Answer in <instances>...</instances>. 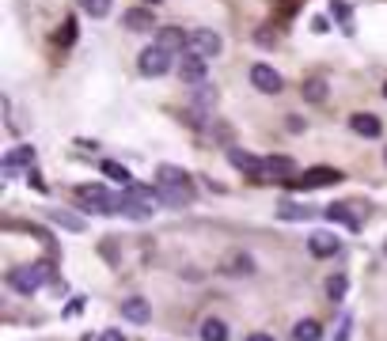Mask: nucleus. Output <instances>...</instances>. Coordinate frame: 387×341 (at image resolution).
Instances as JSON below:
<instances>
[{
  "label": "nucleus",
  "mask_w": 387,
  "mask_h": 341,
  "mask_svg": "<svg viewBox=\"0 0 387 341\" xmlns=\"http://www.w3.org/2000/svg\"><path fill=\"white\" fill-rule=\"evenodd\" d=\"M50 281V262H34V266H19L8 273V284L19 296H34L42 284Z\"/></svg>",
  "instance_id": "1"
},
{
  "label": "nucleus",
  "mask_w": 387,
  "mask_h": 341,
  "mask_svg": "<svg viewBox=\"0 0 387 341\" xmlns=\"http://www.w3.org/2000/svg\"><path fill=\"white\" fill-rule=\"evenodd\" d=\"M171 61H175L171 49H164V46H156V42H152L149 49H140L137 68H140V76H167V73H171Z\"/></svg>",
  "instance_id": "2"
},
{
  "label": "nucleus",
  "mask_w": 387,
  "mask_h": 341,
  "mask_svg": "<svg viewBox=\"0 0 387 341\" xmlns=\"http://www.w3.org/2000/svg\"><path fill=\"white\" fill-rule=\"evenodd\" d=\"M190 38H186V49L190 53H201L209 61V57H216L224 49V38L216 31H209V27H198V31H186Z\"/></svg>",
  "instance_id": "3"
},
{
  "label": "nucleus",
  "mask_w": 387,
  "mask_h": 341,
  "mask_svg": "<svg viewBox=\"0 0 387 341\" xmlns=\"http://www.w3.org/2000/svg\"><path fill=\"white\" fill-rule=\"evenodd\" d=\"M80 205H88L91 212H103V216H114V194H107L103 186H80L76 190Z\"/></svg>",
  "instance_id": "4"
},
{
  "label": "nucleus",
  "mask_w": 387,
  "mask_h": 341,
  "mask_svg": "<svg viewBox=\"0 0 387 341\" xmlns=\"http://www.w3.org/2000/svg\"><path fill=\"white\" fill-rule=\"evenodd\" d=\"M205 73H209V61L201 53H179V76L182 84H205Z\"/></svg>",
  "instance_id": "5"
},
{
  "label": "nucleus",
  "mask_w": 387,
  "mask_h": 341,
  "mask_svg": "<svg viewBox=\"0 0 387 341\" xmlns=\"http://www.w3.org/2000/svg\"><path fill=\"white\" fill-rule=\"evenodd\" d=\"M330 182H342V170L334 167H308L292 186H304V190H319V186H330Z\"/></svg>",
  "instance_id": "6"
},
{
  "label": "nucleus",
  "mask_w": 387,
  "mask_h": 341,
  "mask_svg": "<svg viewBox=\"0 0 387 341\" xmlns=\"http://www.w3.org/2000/svg\"><path fill=\"white\" fill-rule=\"evenodd\" d=\"M114 216H129V220H149L152 209L149 205H140L137 197L129 194V190H122V194H114Z\"/></svg>",
  "instance_id": "7"
},
{
  "label": "nucleus",
  "mask_w": 387,
  "mask_h": 341,
  "mask_svg": "<svg viewBox=\"0 0 387 341\" xmlns=\"http://www.w3.org/2000/svg\"><path fill=\"white\" fill-rule=\"evenodd\" d=\"M251 84H255L262 95H277L281 88H285V80H281V73H273L270 65H255L251 68Z\"/></svg>",
  "instance_id": "8"
},
{
  "label": "nucleus",
  "mask_w": 387,
  "mask_h": 341,
  "mask_svg": "<svg viewBox=\"0 0 387 341\" xmlns=\"http://www.w3.org/2000/svg\"><path fill=\"white\" fill-rule=\"evenodd\" d=\"M308 251H312L315 258H334V254L342 251V243H338V236H330V231H312Z\"/></svg>",
  "instance_id": "9"
},
{
  "label": "nucleus",
  "mask_w": 387,
  "mask_h": 341,
  "mask_svg": "<svg viewBox=\"0 0 387 341\" xmlns=\"http://www.w3.org/2000/svg\"><path fill=\"white\" fill-rule=\"evenodd\" d=\"M349 129L364 140H376L379 133H384V122H379L376 114H353V118H349Z\"/></svg>",
  "instance_id": "10"
},
{
  "label": "nucleus",
  "mask_w": 387,
  "mask_h": 341,
  "mask_svg": "<svg viewBox=\"0 0 387 341\" xmlns=\"http://www.w3.org/2000/svg\"><path fill=\"white\" fill-rule=\"evenodd\" d=\"M122 23H125V31H137V34L156 31V16H152V8H129L122 16Z\"/></svg>",
  "instance_id": "11"
},
{
  "label": "nucleus",
  "mask_w": 387,
  "mask_h": 341,
  "mask_svg": "<svg viewBox=\"0 0 387 341\" xmlns=\"http://www.w3.org/2000/svg\"><path fill=\"white\" fill-rule=\"evenodd\" d=\"M19 167H34V148L31 144H19V148H12V152L4 155V179H12Z\"/></svg>",
  "instance_id": "12"
},
{
  "label": "nucleus",
  "mask_w": 387,
  "mask_h": 341,
  "mask_svg": "<svg viewBox=\"0 0 387 341\" xmlns=\"http://www.w3.org/2000/svg\"><path fill=\"white\" fill-rule=\"evenodd\" d=\"M292 170H297V163L288 155H270V160H262V175L258 179H288Z\"/></svg>",
  "instance_id": "13"
},
{
  "label": "nucleus",
  "mask_w": 387,
  "mask_h": 341,
  "mask_svg": "<svg viewBox=\"0 0 387 341\" xmlns=\"http://www.w3.org/2000/svg\"><path fill=\"white\" fill-rule=\"evenodd\" d=\"M186 38L190 34H182L179 27H160L156 31V46L171 49V53H186Z\"/></svg>",
  "instance_id": "14"
},
{
  "label": "nucleus",
  "mask_w": 387,
  "mask_h": 341,
  "mask_svg": "<svg viewBox=\"0 0 387 341\" xmlns=\"http://www.w3.org/2000/svg\"><path fill=\"white\" fill-rule=\"evenodd\" d=\"M122 318H125V323H133V326H145L152 318V307L140 300V296H133V300L122 303Z\"/></svg>",
  "instance_id": "15"
},
{
  "label": "nucleus",
  "mask_w": 387,
  "mask_h": 341,
  "mask_svg": "<svg viewBox=\"0 0 387 341\" xmlns=\"http://www.w3.org/2000/svg\"><path fill=\"white\" fill-rule=\"evenodd\" d=\"M228 163H232L236 170H247V175H255V179L262 175V160H255V155L243 152V148H228Z\"/></svg>",
  "instance_id": "16"
},
{
  "label": "nucleus",
  "mask_w": 387,
  "mask_h": 341,
  "mask_svg": "<svg viewBox=\"0 0 387 341\" xmlns=\"http://www.w3.org/2000/svg\"><path fill=\"white\" fill-rule=\"evenodd\" d=\"M323 216H327L330 224H334V220H338V224H346L349 231H357V227H361V220L353 216V209H349V205H327V209H323Z\"/></svg>",
  "instance_id": "17"
},
{
  "label": "nucleus",
  "mask_w": 387,
  "mask_h": 341,
  "mask_svg": "<svg viewBox=\"0 0 387 341\" xmlns=\"http://www.w3.org/2000/svg\"><path fill=\"white\" fill-rule=\"evenodd\" d=\"M156 182L160 186H190V175L182 167H171V163H164V167L156 170Z\"/></svg>",
  "instance_id": "18"
},
{
  "label": "nucleus",
  "mask_w": 387,
  "mask_h": 341,
  "mask_svg": "<svg viewBox=\"0 0 387 341\" xmlns=\"http://www.w3.org/2000/svg\"><path fill=\"white\" fill-rule=\"evenodd\" d=\"M160 197H164V205L182 209V205L194 201V190H190V186H160Z\"/></svg>",
  "instance_id": "19"
},
{
  "label": "nucleus",
  "mask_w": 387,
  "mask_h": 341,
  "mask_svg": "<svg viewBox=\"0 0 387 341\" xmlns=\"http://www.w3.org/2000/svg\"><path fill=\"white\" fill-rule=\"evenodd\" d=\"M224 273L228 277H251L255 273V258H251V254H232L228 266H224Z\"/></svg>",
  "instance_id": "20"
},
{
  "label": "nucleus",
  "mask_w": 387,
  "mask_h": 341,
  "mask_svg": "<svg viewBox=\"0 0 387 341\" xmlns=\"http://www.w3.org/2000/svg\"><path fill=\"white\" fill-rule=\"evenodd\" d=\"M292 338H297V341H319L323 338V326L315 323V318H300V323L292 326Z\"/></svg>",
  "instance_id": "21"
},
{
  "label": "nucleus",
  "mask_w": 387,
  "mask_h": 341,
  "mask_svg": "<svg viewBox=\"0 0 387 341\" xmlns=\"http://www.w3.org/2000/svg\"><path fill=\"white\" fill-rule=\"evenodd\" d=\"M201 341H228L224 318H205V323H201Z\"/></svg>",
  "instance_id": "22"
},
{
  "label": "nucleus",
  "mask_w": 387,
  "mask_h": 341,
  "mask_svg": "<svg viewBox=\"0 0 387 341\" xmlns=\"http://www.w3.org/2000/svg\"><path fill=\"white\" fill-rule=\"evenodd\" d=\"M103 175H107L110 182H122V190H125V186H129V182H133V175H129V170L122 167V163H114V160H107V163H103Z\"/></svg>",
  "instance_id": "23"
},
{
  "label": "nucleus",
  "mask_w": 387,
  "mask_h": 341,
  "mask_svg": "<svg viewBox=\"0 0 387 341\" xmlns=\"http://www.w3.org/2000/svg\"><path fill=\"white\" fill-rule=\"evenodd\" d=\"M304 99L308 103H323V99H327V80H323V76H312V80L304 84Z\"/></svg>",
  "instance_id": "24"
},
{
  "label": "nucleus",
  "mask_w": 387,
  "mask_h": 341,
  "mask_svg": "<svg viewBox=\"0 0 387 341\" xmlns=\"http://www.w3.org/2000/svg\"><path fill=\"white\" fill-rule=\"evenodd\" d=\"M334 16H338V23H342V31L353 34V12H349L346 0H334Z\"/></svg>",
  "instance_id": "25"
},
{
  "label": "nucleus",
  "mask_w": 387,
  "mask_h": 341,
  "mask_svg": "<svg viewBox=\"0 0 387 341\" xmlns=\"http://www.w3.org/2000/svg\"><path fill=\"white\" fill-rule=\"evenodd\" d=\"M84 12H88L91 19H107L110 16V0H80Z\"/></svg>",
  "instance_id": "26"
},
{
  "label": "nucleus",
  "mask_w": 387,
  "mask_h": 341,
  "mask_svg": "<svg viewBox=\"0 0 387 341\" xmlns=\"http://www.w3.org/2000/svg\"><path fill=\"white\" fill-rule=\"evenodd\" d=\"M213 103H216V88H209V84H198V95H194V106H198V110H209Z\"/></svg>",
  "instance_id": "27"
},
{
  "label": "nucleus",
  "mask_w": 387,
  "mask_h": 341,
  "mask_svg": "<svg viewBox=\"0 0 387 341\" xmlns=\"http://www.w3.org/2000/svg\"><path fill=\"white\" fill-rule=\"evenodd\" d=\"M346 288H349V281H346V277H342V273H334V277H330V281H327V296H330V300H342V296H346Z\"/></svg>",
  "instance_id": "28"
},
{
  "label": "nucleus",
  "mask_w": 387,
  "mask_h": 341,
  "mask_svg": "<svg viewBox=\"0 0 387 341\" xmlns=\"http://www.w3.org/2000/svg\"><path fill=\"white\" fill-rule=\"evenodd\" d=\"M308 216H312V209H308V205H292V201L281 205V220H308Z\"/></svg>",
  "instance_id": "29"
},
{
  "label": "nucleus",
  "mask_w": 387,
  "mask_h": 341,
  "mask_svg": "<svg viewBox=\"0 0 387 341\" xmlns=\"http://www.w3.org/2000/svg\"><path fill=\"white\" fill-rule=\"evenodd\" d=\"M50 220H53L58 227H65V231H84V220L68 216V212H50Z\"/></svg>",
  "instance_id": "30"
},
{
  "label": "nucleus",
  "mask_w": 387,
  "mask_h": 341,
  "mask_svg": "<svg viewBox=\"0 0 387 341\" xmlns=\"http://www.w3.org/2000/svg\"><path fill=\"white\" fill-rule=\"evenodd\" d=\"M73 38H76V19H65V31L58 34V42H65V46H68Z\"/></svg>",
  "instance_id": "31"
},
{
  "label": "nucleus",
  "mask_w": 387,
  "mask_h": 341,
  "mask_svg": "<svg viewBox=\"0 0 387 341\" xmlns=\"http://www.w3.org/2000/svg\"><path fill=\"white\" fill-rule=\"evenodd\" d=\"M27 182H31L34 190H46V182H42V175H38L34 167H27Z\"/></svg>",
  "instance_id": "32"
},
{
  "label": "nucleus",
  "mask_w": 387,
  "mask_h": 341,
  "mask_svg": "<svg viewBox=\"0 0 387 341\" xmlns=\"http://www.w3.org/2000/svg\"><path fill=\"white\" fill-rule=\"evenodd\" d=\"M285 122H288V133H300V129H304V118H297V114H292V118H285Z\"/></svg>",
  "instance_id": "33"
},
{
  "label": "nucleus",
  "mask_w": 387,
  "mask_h": 341,
  "mask_svg": "<svg viewBox=\"0 0 387 341\" xmlns=\"http://www.w3.org/2000/svg\"><path fill=\"white\" fill-rule=\"evenodd\" d=\"M99 341H125V333H118V330H103V333H99Z\"/></svg>",
  "instance_id": "34"
},
{
  "label": "nucleus",
  "mask_w": 387,
  "mask_h": 341,
  "mask_svg": "<svg viewBox=\"0 0 387 341\" xmlns=\"http://www.w3.org/2000/svg\"><path fill=\"white\" fill-rule=\"evenodd\" d=\"M349 330H353V323H349V318H342V330H338V338H334V341H346V338H349Z\"/></svg>",
  "instance_id": "35"
},
{
  "label": "nucleus",
  "mask_w": 387,
  "mask_h": 341,
  "mask_svg": "<svg viewBox=\"0 0 387 341\" xmlns=\"http://www.w3.org/2000/svg\"><path fill=\"white\" fill-rule=\"evenodd\" d=\"M247 341H273V333H251Z\"/></svg>",
  "instance_id": "36"
},
{
  "label": "nucleus",
  "mask_w": 387,
  "mask_h": 341,
  "mask_svg": "<svg viewBox=\"0 0 387 341\" xmlns=\"http://www.w3.org/2000/svg\"><path fill=\"white\" fill-rule=\"evenodd\" d=\"M156 4H160V0H149V8H156Z\"/></svg>",
  "instance_id": "37"
},
{
  "label": "nucleus",
  "mask_w": 387,
  "mask_h": 341,
  "mask_svg": "<svg viewBox=\"0 0 387 341\" xmlns=\"http://www.w3.org/2000/svg\"><path fill=\"white\" fill-rule=\"evenodd\" d=\"M384 99H387V84H384Z\"/></svg>",
  "instance_id": "38"
},
{
  "label": "nucleus",
  "mask_w": 387,
  "mask_h": 341,
  "mask_svg": "<svg viewBox=\"0 0 387 341\" xmlns=\"http://www.w3.org/2000/svg\"><path fill=\"white\" fill-rule=\"evenodd\" d=\"M384 251H387V243H384Z\"/></svg>",
  "instance_id": "39"
}]
</instances>
